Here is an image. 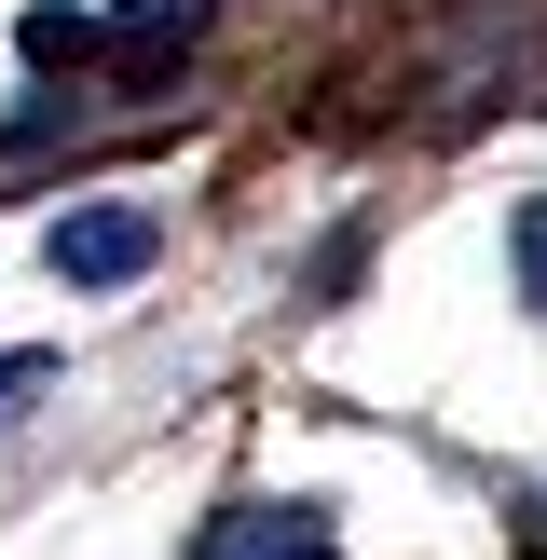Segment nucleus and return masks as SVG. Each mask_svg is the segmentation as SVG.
Masks as SVG:
<instances>
[{
	"label": "nucleus",
	"mask_w": 547,
	"mask_h": 560,
	"mask_svg": "<svg viewBox=\"0 0 547 560\" xmlns=\"http://www.w3.org/2000/svg\"><path fill=\"white\" fill-rule=\"evenodd\" d=\"M151 246H164L151 206H69V219L42 233V260L69 273V288H124V273H151Z\"/></svg>",
	"instance_id": "nucleus-1"
},
{
	"label": "nucleus",
	"mask_w": 547,
	"mask_h": 560,
	"mask_svg": "<svg viewBox=\"0 0 547 560\" xmlns=\"http://www.w3.org/2000/svg\"><path fill=\"white\" fill-rule=\"evenodd\" d=\"M191 560H342V547H328V506H233L206 520Z\"/></svg>",
	"instance_id": "nucleus-2"
},
{
	"label": "nucleus",
	"mask_w": 547,
	"mask_h": 560,
	"mask_svg": "<svg viewBox=\"0 0 547 560\" xmlns=\"http://www.w3.org/2000/svg\"><path fill=\"white\" fill-rule=\"evenodd\" d=\"M191 27H206V0H124L109 42H124V55H164V42H191Z\"/></svg>",
	"instance_id": "nucleus-3"
},
{
	"label": "nucleus",
	"mask_w": 547,
	"mask_h": 560,
	"mask_svg": "<svg viewBox=\"0 0 547 560\" xmlns=\"http://www.w3.org/2000/svg\"><path fill=\"white\" fill-rule=\"evenodd\" d=\"M82 55H96L82 14H27V69H82Z\"/></svg>",
	"instance_id": "nucleus-4"
},
{
	"label": "nucleus",
	"mask_w": 547,
	"mask_h": 560,
	"mask_svg": "<svg viewBox=\"0 0 547 560\" xmlns=\"http://www.w3.org/2000/svg\"><path fill=\"white\" fill-rule=\"evenodd\" d=\"M520 273H534V315H547V206H520Z\"/></svg>",
	"instance_id": "nucleus-5"
},
{
	"label": "nucleus",
	"mask_w": 547,
	"mask_h": 560,
	"mask_svg": "<svg viewBox=\"0 0 547 560\" xmlns=\"http://www.w3.org/2000/svg\"><path fill=\"white\" fill-rule=\"evenodd\" d=\"M42 383H55V355H0V410H14V397H42Z\"/></svg>",
	"instance_id": "nucleus-6"
}]
</instances>
